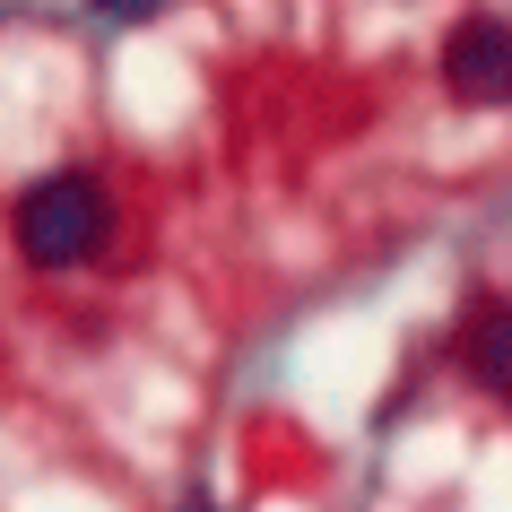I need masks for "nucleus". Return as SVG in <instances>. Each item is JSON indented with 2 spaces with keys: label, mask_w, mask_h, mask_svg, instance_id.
Returning a JSON list of instances; mask_svg holds the SVG:
<instances>
[{
  "label": "nucleus",
  "mask_w": 512,
  "mask_h": 512,
  "mask_svg": "<svg viewBox=\"0 0 512 512\" xmlns=\"http://www.w3.org/2000/svg\"><path fill=\"white\" fill-rule=\"evenodd\" d=\"M9 235L27 252L35 270H79L96 261L113 235V200L96 174H44V183L18 191V209H9Z\"/></svg>",
  "instance_id": "f257e3e1"
},
{
  "label": "nucleus",
  "mask_w": 512,
  "mask_h": 512,
  "mask_svg": "<svg viewBox=\"0 0 512 512\" xmlns=\"http://www.w3.org/2000/svg\"><path fill=\"white\" fill-rule=\"evenodd\" d=\"M443 79L460 105H512V27L504 18H469L443 44Z\"/></svg>",
  "instance_id": "f03ea898"
},
{
  "label": "nucleus",
  "mask_w": 512,
  "mask_h": 512,
  "mask_svg": "<svg viewBox=\"0 0 512 512\" xmlns=\"http://www.w3.org/2000/svg\"><path fill=\"white\" fill-rule=\"evenodd\" d=\"M460 365H469V382H478V391L512 400V304H486L478 322H469V339H460Z\"/></svg>",
  "instance_id": "7ed1b4c3"
},
{
  "label": "nucleus",
  "mask_w": 512,
  "mask_h": 512,
  "mask_svg": "<svg viewBox=\"0 0 512 512\" xmlns=\"http://www.w3.org/2000/svg\"><path fill=\"white\" fill-rule=\"evenodd\" d=\"M87 9H96V18H113V27H131V18H157L165 0H87Z\"/></svg>",
  "instance_id": "20e7f679"
}]
</instances>
